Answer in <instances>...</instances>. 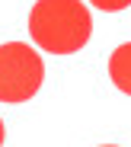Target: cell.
Instances as JSON below:
<instances>
[{
  "mask_svg": "<svg viewBox=\"0 0 131 147\" xmlns=\"http://www.w3.org/2000/svg\"><path fill=\"white\" fill-rule=\"evenodd\" d=\"M29 35L48 55H74L93 35V16L83 0H35L29 10Z\"/></svg>",
  "mask_w": 131,
  "mask_h": 147,
  "instance_id": "cell-1",
  "label": "cell"
},
{
  "mask_svg": "<svg viewBox=\"0 0 131 147\" xmlns=\"http://www.w3.org/2000/svg\"><path fill=\"white\" fill-rule=\"evenodd\" d=\"M45 61L26 42L0 45V102H26L42 90Z\"/></svg>",
  "mask_w": 131,
  "mask_h": 147,
  "instance_id": "cell-2",
  "label": "cell"
},
{
  "mask_svg": "<svg viewBox=\"0 0 131 147\" xmlns=\"http://www.w3.org/2000/svg\"><path fill=\"white\" fill-rule=\"evenodd\" d=\"M109 77H112L115 90H122V93L131 96V42L118 45L112 51V58H109Z\"/></svg>",
  "mask_w": 131,
  "mask_h": 147,
  "instance_id": "cell-3",
  "label": "cell"
},
{
  "mask_svg": "<svg viewBox=\"0 0 131 147\" xmlns=\"http://www.w3.org/2000/svg\"><path fill=\"white\" fill-rule=\"evenodd\" d=\"M90 3L102 13H118V10H128L131 7V0H90Z\"/></svg>",
  "mask_w": 131,
  "mask_h": 147,
  "instance_id": "cell-4",
  "label": "cell"
},
{
  "mask_svg": "<svg viewBox=\"0 0 131 147\" xmlns=\"http://www.w3.org/2000/svg\"><path fill=\"white\" fill-rule=\"evenodd\" d=\"M0 147H3V118H0Z\"/></svg>",
  "mask_w": 131,
  "mask_h": 147,
  "instance_id": "cell-5",
  "label": "cell"
},
{
  "mask_svg": "<svg viewBox=\"0 0 131 147\" xmlns=\"http://www.w3.org/2000/svg\"><path fill=\"white\" fill-rule=\"evenodd\" d=\"M102 147H115V144H102Z\"/></svg>",
  "mask_w": 131,
  "mask_h": 147,
  "instance_id": "cell-6",
  "label": "cell"
}]
</instances>
